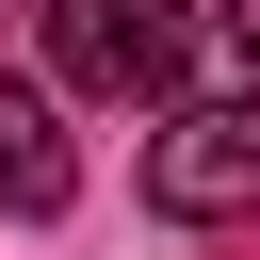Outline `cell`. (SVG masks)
<instances>
[{
    "label": "cell",
    "instance_id": "obj_1",
    "mask_svg": "<svg viewBox=\"0 0 260 260\" xmlns=\"http://www.w3.org/2000/svg\"><path fill=\"white\" fill-rule=\"evenodd\" d=\"M49 65H65L81 98H162V114H179L195 16H179V0H49Z\"/></svg>",
    "mask_w": 260,
    "mask_h": 260
},
{
    "label": "cell",
    "instance_id": "obj_2",
    "mask_svg": "<svg viewBox=\"0 0 260 260\" xmlns=\"http://www.w3.org/2000/svg\"><path fill=\"white\" fill-rule=\"evenodd\" d=\"M146 195L179 228H260V98H179L146 130Z\"/></svg>",
    "mask_w": 260,
    "mask_h": 260
},
{
    "label": "cell",
    "instance_id": "obj_3",
    "mask_svg": "<svg viewBox=\"0 0 260 260\" xmlns=\"http://www.w3.org/2000/svg\"><path fill=\"white\" fill-rule=\"evenodd\" d=\"M65 195H81V146L49 130V98H32V81H0V211H16V228H49Z\"/></svg>",
    "mask_w": 260,
    "mask_h": 260
},
{
    "label": "cell",
    "instance_id": "obj_4",
    "mask_svg": "<svg viewBox=\"0 0 260 260\" xmlns=\"http://www.w3.org/2000/svg\"><path fill=\"white\" fill-rule=\"evenodd\" d=\"M228 65H244V98H260V0H228Z\"/></svg>",
    "mask_w": 260,
    "mask_h": 260
}]
</instances>
